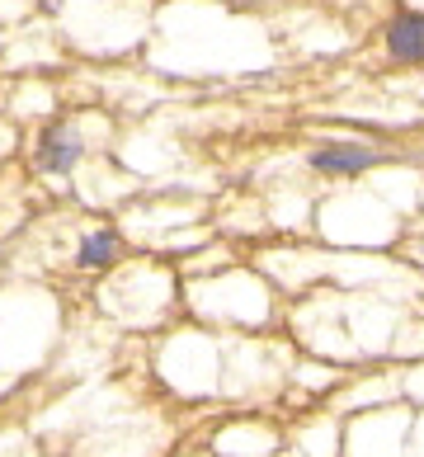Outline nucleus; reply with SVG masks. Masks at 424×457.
<instances>
[{"instance_id":"1","label":"nucleus","mask_w":424,"mask_h":457,"mask_svg":"<svg viewBox=\"0 0 424 457\" xmlns=\"http://www.w3.org/2000/svg\"><path fill=\"white\" fill-rule=\"evenodd\" d=\"M382 156L372 146H359V142H330V146H320L312 151V170L320 175H359L368 170V165H378Z\"/></svg>"},{"instance_id":"2","label":"nucleus","mask_w":424,"mask_h":457,"mask_svg":"<svg viewBox=\"0 0 424 457\" xmlns=\"http://www.w3.org/2000/svg\"><path fill=\"white\" fill-rule=\"evenodd\" d=\"M387 53L396 62H424V14L401 10L392 24H387Z\"/></svg>"},{"instance_id":"3","label":"nucleus","mask_w":424,"mask_h":457,"mask_svg":"<svg viewBox=\"0 0 424 457\" xmlns=\"http://www.w3.org/2000/svg\"><path fill=\"white\" fill-rule=\"evenodd\" d=\"M118 255H123V241L113 227H95L80 236V269H109Z\"/></svg>"},{"instance_id":"4","label":"nucleus","mask_w":424,"mask_h":457,"mask_svg":"<svg viewBox=\"0 0 424 457\" xmlns=\"http://www.w3.org/2000/svg\"><path fill=\"white\" fill-rule=\"evenodd\" d=\"M76 156H80V142H76V132L71 128H53L43 137V146H38V161H43V170H71L76 165Z\"/></svg>"}]
</instances>
